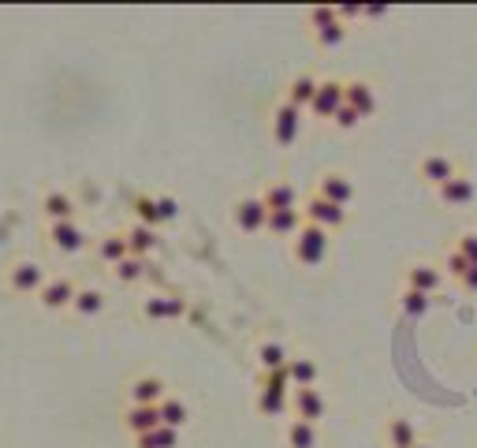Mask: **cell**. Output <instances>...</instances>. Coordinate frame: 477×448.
<instances>
[{
    "label": "cell",
    "instance_id": "cell-1",
    "mask_svg": "<svg viewBox=\"0 0 477 448\" xmlns=\"http://www.w3.org/2000/svg\"><path fill=\"white\" fill-rule=\"evenodd\" d=\"M52 273L38 262V258H12L5 269V288L19 299H38V291L45 288Z\"/></svg>",
    "mask_w": 477,
    "mask_h": 448
},
{
    "label": "cell",
    "instance_id": "cell-2",
    "mask_svg": "<svg viewBox=\"0 0 477 448\" xmlns=\"http://www.w3.org/2000/svg\"><path fill=\"white\" fill-rule=\"evenodd\" d=\"M329 258H332V235L313 224H302L299 235L291 239V262L299 269H321Z\"/></svg>",
    "mask_w": 477,
    "mask_h": 448
},
{
    "label": "cell",
    "instance_id": "cell-3",
    "mask_svg": "<svg viewBox=\"0 0 477 448\" xmlns=\"http://www.w3.org/2000/svg\"><path fill=\"white\" fill-rule=\"evenodd\" d=\"M302 128H306V112L291 109L288 101H280L269 112V138H272L276 149H291L302 138Z\"/></svg>",
    "mask_w": 477,
    "mask_h": 448
},
{
    "label": "cell",
    "instance_id": "cell-4",
    "mask_svg": "<svg viewBox=\"0 0 477 448\" xmlns=\"http://www.w3.org/2000/svg\"><path fill=\"white\" fill-rule=\"evenodd\" d=\"M302 221L313 224V228H321V232H329V235H336V232L347 228V221H351V209H339V205H332L321 195L310 191L306 202H302Z\"/></svg>",
    "mask_w": 477,
    "mask_h": 448
},
{
    "label": "cell",
    "instance_id": "cell-5",
    "mask_svg": "<svg viewBox=\"0 0 477 448\" xmlns=\"http://www.w3.org/2000/svg\"><path fill=\"white\" fill-rule=\"evenodd\" d=\"M186 310H190V303H186V295H179V291H149V295H142V303H138V314L146 321H183Z\"/></svg>",
    "mask_w": 477,
    "mask_h": 448
},
{
    "label": "cell",
    "instance_id": "cell-6",
    "mask_svg": "<svg viewBox=\"0 0 477 448\" xmlns=\"http://www.w3.org/2000/svg\"><path fill=\"white\" fill-rule=\"evenodd\" d=\"M45 243L52 254L60 258H75L86 251L90 243V232L79 224V221H63V224H45Z\"/></svg>",
    "mask_w": 477,
    "mask_h": 448
},
{
    "label": "cell",
    "instance_id": "cell-7",
    "mask_svg": "<svg viewBox=\"0 0 477 448\" xmlns=\"http://www.w3.org/2000/svg\"><path fill=\"white\" fill-rule=\"evenodd\" d=\"M75 291H79V281H75V277H68V273H52V277L45 281V288L38 291L34 303H38L45 314H68V310H72Z\"/></svg>",
    "mask_w": 477,
    "mask_h": 448
},
{
    "label": "cell",
    "instance_id": "cell-8",
    "mask_svg": "<svg viewBox=\"0 0 477 448\" xmlns=\"http://www.w3.org/2000/svg\"><path fill=\"white\" fill-rule=\"evenodd\" d=\"M418 179L425 187H433V191H440L448 179H455L459 176V161L452 157V154H444V149H425V154L418 157Z\"/></svg>",
    "mask_w": 477,
    "mask_h": 448
},
{
    "label": "cell",
    "instance_id": "cell-9",
    "mask_svg": "<svg viewBox=\"0 0 477 448\" xmlns=\"http://www.w3.org/2000/svg\"><path fill=\"white\" fill-rule=\"evenodd\" d=\"M232 224L243 235H262L265 224H269V209H265L262 195H239L232 202Z\"/></svg>",
    "mask_w": 477,
    "mask_h": 448
},
{
    "label": "cell",
    "instance_id": "cell-10",
    "mask_svg": "<svg viewBox=\"0 0 477 448\" xmlns=\"http://www.w3.org/2000/svg\"><path fill=\"white\" fill-rule=\"evenodd\" d=\"M313 195H321L325 202H332V205H339V209H351V205H355V198H358V187H355V179L347 176V172L329 168V172L317 176Z\"/></svg>",
    "mask_w": 477,
    "mask_h": 448
},
{
    "label": "cell",
    "instance_id": "cell-11",
    "mask_svg": "<svg viewBox=\"0 0 477 448\" xmlns=\"http://www.w3.org/2000/svg\"><path fill=\"white\" fill-rule=\"evenodd\" d=\"M343 105L351 109L362 124L366 119H373L380 112V98H377V86L369 79H347L343 82Z\"/></svg>",
    "mask_w": 477,
    "mask_h": 448
},
{
    "label": "cell",
    "instance_id": "cell-12",
    "mask_svg": "<svg viewBox=\"0 0 477 448\" xmlns=\"http://www.w3.org/2000/svg\"><path fill=\"white\" fill-rule=\"evenodd\" d=\"M127 404H135V407H161V400L168 396V381L165 377H157V374H138L127 381Z\"/></svg>",
    "mask_w": 477,
    "mask_h": 448
},
{
    "label": "cell",
    "instance_id": "cell-13",
    "mask_svg": "<svg viewBox=\"0 0 477 448\" xmlns=\"http://www.w3.org/2000/svg\"><path fill=\"white\" fill-rule=\"evenodd\" d=\"M436 202L444 209H466V205H473L477 202V179H473V172L459 168V176L448 179V184L436 191Z\"/></svg>",
    "mask_w": 477,
    "mask_h": 448
},
{
    "label": "cell",
    "instance_id": "cell-14",
    "mask_svg": "<svg viewBox=\"0 0 477 448\" xmlns=\"http://www.w3.org/2000/svg\"><path fill=\"white\" fill-rule=\"evenodd\" d=\"M339 109H343V79H321L317 82L313 105H310V116L321 119V124H332Z\"/></svg>",
    "mask_w": 477,
    "mask_h": 448
},
{
    "label": "cell",
    "instance_id": "cell-15",
    "mask_svg": "<svg viewBox=\"0 0 477 448\" xmlns=\"http://www.w3.org/2000/svg\"><path fill=\"white\" fill-rule=\"evenodd\" d=\"M38 209H42V221H45V224L79 221V202H75V195H72V191H60V187L45 191L42 202H38Z\"/></svg>",
    "mask_w": 477,
    "mask_h": 448
},
{
    "label": "cell",
    "instance_id": "cell-16",
    "mask_svg": "<svg viewBox=\"0 0 477 448\" xmlns=\"http://www.w3.org/2000/svg\"><path fill=\"white\" fill-rule=\"evenodd\" d=\"M325 415H329V396L321 393V388H295L291 393V418L321 426Z\"/></svg>",
    "mask_w": 477,
    "mask_h": 448
},
{
    "label": "cell",
    "instance_id": "cell-17",
    "mask_svg": "<svg viewBox=\"0 0 477 448\" xmlns=\"http://www.w3.org/2000/svg\"><path fill=\"white\" fill-rule=\"evenodd\" d=\"M403 288H415L422 295H436L444 288V269L433 262H410L403 269Z\"/></svg>",
    "mask_w": 477,
    "mask_h": 448
},
{
    "label": "cell",
    "instance_id": "cell-18",
    "mask_svg": "<svg viewBox=\"0 0 477 448\" xmlns=\"http://www.w3.org/2000/svg\"><path fill=\"white\" fill-rule=\"evenodd\" d=\"M291 358V348L276 340V337H262L253 344V363H258V374H272V370H283Z\"/></svg>",
    "mask_w": 477,
    "mask_h": 448
},
{
    "label": "cell",
    "instance_id": "cell-19",
    "mask_svg": "<svg viewBox=\"0 0 477 448\" xmlns=\"http://www.w3.org/2000/svg\"><path fill=\"white\" fill-rule=\"evenodd\" d=\"M288 381H291V393L295 388H321V363L306 351L291 355L288 358Z\"/></svg>",
    "mask_w": 477,
    "mask_h": 448
},
{
    "label": "cell",
    "instance_id": "cell-20",
    "mask_svg": "<svg viewBox=\"0 0 477 448\" xmlns=\"http://www.w3.org/2000/svg\"><path fill=\"white\" fill-rule=\"evenodd\" d=\"M109 310V295L101 291V288H93V284H79V291H75V299H72V310L68 314H75V318H82V321H93V318H101Z\"/></svg>",
    "mask_w": 477,
    "mask_h": 448
},
{
    "label": "cell",
    "instance_id": "cell-21",
    "mask_svg": "<svg viewBox=\"0 0 477 448\" xmlns=\"http://www.w3.org/2000/svg\"><path fill=\"white\" fill-rule=\"evenodd\" d=\"M317 79L313 71H299L295 79H288V86H283V98L280 101H288L291 109H299V112H310V105H313V94H317Z\"/></svg>",
    "mask_w": 477,
    "mask_h": 448
},
{
    "label": "cell",
    "instance_id": "cell-22",
    "mask_svg": "<svg viewBox=\"0 0 477 448\" xmlns=\"http://www.w3.org/2000/svg\"><path fill=\"white\" fill-rule=\"evenodd\" d=\"M123 239H127V251H131V258H146L157 254V247H161V232L157 228H146V224H127L123 228Z\"/></svg>",
    "mask_w": 477,
    "mask_h": 448
},
{
    "label": "cell",
    "instance_id": "cell-23",
    "mask_svg": "<svg viewBox=\"0 0 477 448\" xmlns=\"http://www.w3.org/2000/svg\"><path fill=\"white\" fill-rule=\"evenodd\" d=\"M119 423H123V430L131 434V441H135V437L153 434L157 426H161V411H157V407H135V404H127L123 415H119Z\"/></svg>",
    "mask_w": 477,
    "mask_h": 448
},
{
    "label": "cell",
    "instance_id": "cell-24",
    "mask_svg": "<svg viewBox=\"0 0 477 448\" xmlns=\"http://www.w3.org/2000/svg\"><path fill=\"white\" fill-rule=\"evenodd\" d=\"M280 441H283V448H321V426L302 423V418H288Z\"/></svg>",
    "mask_w": 477,
    "mask_h": 448
},
{
    "label": "cell",
    "instance_id": "cell-25",
    "mask_svg": "<svg viewBox=\"0 0 477 448\" xmlns=\"http://www.w3.org/2000/svg\"><path fill=\"white\" fill-rule=\"evenodd\" d=\"M262 202H265L269 214H276V209H299L302 205L295 184H288V179H269V184L262 187Z\"/></svg>",
    "mask_w": 477,
    "mask_h": 448
},
{
    "label": "cell",
    "instance_id": "cell-26",
    "mask_svg": "<svg viewBox=\"0 0 477 448\" xmlns=\"http://www.w3.org/2000/svg\"><path fill=\"white\" fill-rule=\"evenodd\" d=\"M253 411H258L262 418H291V393L258 388V393H253Z\"/></svg>",
    "mask_w": 477,
    "mask_h": 448
},
{
    "label": "cell",
    "instance_id": "cell-27",
    "mask_svg": "<svg viewBox=\"0 0 477 448\" xmlns=\"http://www.w3.org/2000/svg\"><path fill=\"white\" fill-rule=\"evenodd\" d=\"M385 448H415L418 441H422V434H418V426L410 423L406 415H392L388 423H385Z\"/></svg>",
    "mask_w": 477,
    "mask_h": 448
},
{
    "label": "cell",
    "instance_id": "cell-28",
    "mask_svg": "<svg viewBox=\"0 0 477 448\" xmlns=\"http://www.w3.org/2000/svg\"><path fill=\"white\" fill-rule=\"evenodd\" d=\"M127 254V239H123V232H105V235H98L93 239V258H98L105 269H116Z\"/></svg>",
    "mask_w": 477,
    "mask_h": 448
},
{
    "label": "cell",
    "instance_id": "cell-29",
    "mask_svg": "<svg viewBox=\"0 0 477 448\" xmlns=\"http://www.w3.org/2000/svg\"><path fill=\"white\" fill-rule=\"evenodd\" d=\"M302 224H306V221H302V205H299V209H276V214H269L265 232H269L272 239H288V243H291Z\"/></svg>",
    "mask_w": 477,
    "mask_h": 448
},
{
    "label": "cell",
    "instance_id": "cell-30",
    "mask_svg": "<svg viewBox=\"0 0 477 448\" xmlns=\"http://www.w3.org/2000/svg\"><path fill=\"white\" fill-rule=\"evenodd\" d=\"M399 314L406 318V321H422L429 310H433V295H422V291H415V288H399Z\"/></svg>",
    "mask_w": 477,
    "mask_h": 448
},
{
    "label": "cell",
    "instance_id": "cell-31",
    "mask_svg": "<svg viewBox=\"0 0 477 448\" xmlns=\"http://www.w3.org/2000/svg\"><path fill=\"white\" fill-rule=\"evenodd\" d=\"M157 411H161V426H168V430H186V423H190V404L183 400V396H165L161 400V407H157Z\"/></svg>",
    "mask_w": 477,
    "mask_h": 448
},
{
    "label": "cell",
    "instance_id": "cell-32",
    "mask_svg": "<svg viewBox=\"0 0 477 448\" xmlns=\"http://www.w3.org/2000/svg\"><path fill=\"white\" fill-rule=\"evenodd\" d=\"M109 273H112V281H116V284L135 288V284H142V281L149 277V262H146V258H131V254H127L116 269H109Z\"/></svg>",
    "mask_w": 477,
    "mask_h": 448
},
{
    "label": "cell",
    "instance_id": "cell-33",
    "mask_svg": "<svg viewBox=\"0 0 477 448\" xmlns=\"http://www.w3.org/2000/svg\"><path fill=\"white\" fill-rule=\"evenodd\" d=\"M347 34H351V26H347L343 19H336V23H329V26H321V30H313V45L321 49V52H336L339 45H347Z\"/></svg>",
    "mask_w": 477,
    "mask_h": 448
},
{
    "label": "cell",
    "instance_id": "cell-34",
    "mask_svg": "<svg viewBox=\"0 0 477 448\" xmlns=\"http://www.w3.org/2000/svg\"><path fill=\"white\" fill-rule=\"evenodd\" d=\"M131 221L161 232V224H157V195H135L131 198Z\"/></svg>",
    "mask_w": 477,
    "mask_h": 448
},
{
    "label": "cell",
    "instance_id": "cell-35",
    "mask_svg": "<svg viewBox=\"0 0 477 448\" xmlns=\"http://www.w3.org/2000/svg\"><path fill=\"white\" fill-rule=\"evenodd\" d=\"M135 448H179V430H168V426H157L153 434H142L131 441Z\"/></svg>",
    "mask_w": 477,
    "mask_h": 448
},
{
    "label": "cell",
    "instance_id": "cell-36",
    "mask_svg": "<svg viewBox=\"0 0 477 448\" xmlns=\"http://www.w3.org/2000/svg\"><path fill=\"white\" fill-rule=\"evenodd\" d=\"M336 19H339V8H336V5L306 8V26H310V34H313V30H321V26H329V23H336Z\"/></svg>",
    "mask_w": 477,
    "mask_h": 448
},
{
    "label": "cell",
    "instance_id": "cell-37",
    "mask_svg": "<svg viewBox=\"0 0 477 448\" xmlns=\"http://www.w3.org/2000/svg\"><path fill=\"white\" fill-rule=\"evenodd\" d=\"M440 269H444V277H455V284H459V281L470 273L473 265H470V262H466V258L455 251V247H448V254H444V265H440Z\"/></svg>",
    "mask_w": 477,
    "mask_h": 448
},
{
    "label": "cell",
    "instance_id": "cell-38",
    "mask_svg": "<svg viewBox=\"0 0 477 448\" xmlns=\"http://www.w3.org/2000/svg\"><path fill=\"white\" fill-rule=\"evenodd\" d=\"M179 221V202L172 195H157V224H176Z\"/></svg>",
    "mask_w": 477,
    "mask_h": 448
},
{
    "label": "cell",
    "instance_id": "cell-39",
    "mask_svg": "<svg viewBox=\"0 0 477 448\" xmlns=\"http://www.w3.org/2000/svg\"><path fill=\"white\" fill-rule=\"evenodd\" d=\"M452 247H455V251H459V254H463L466 262H470V265H477V232H473V228H466V232H459Z\"/></svg>",
    "mask_w": 477,
    "mask_h": 448
},
{
    "label": "cell",
    "instance_id": "cell-40",
    "mask_svg": "<svg viewBox=\"0 0 477 448\" xmlns=\"http://www.w3.org/2000/svg\"><path fill=\"white\" fill-rule=\"evenodd\" d=\"M258 388H280V393H291L288 367H283V370H272V374H258Z\"/></svg>",
    "mask_w": 477,
    "mask_h": 448
},
{
    "label": "cell",
    "instance_id": "cell-41",
    "mask_svg": "<svg viewBox=\"0 0 477 448\" xmlns=\"http://www.w3.org/2000/svg\"><path fill=\"white\" fill-rule=\"evenodd\" d=\"M332 128H336V131H358V128H362V119H358L351 109L343 105V109L336 112V119H332Z\"/></svg>",
    "mask_w": 477,
    "mask_h": 448
},
{
    "label": "cell",
    "instance_id": "cell-42",
    "mask_svg": "<svg viewBox=\"0 0 477 448\" xmlns=\"http://www.w3.org/2000/svg\"><path fill=\"white\" fill-rule=\"evenodd\" d=\"M459 291H463V295H477V265H473L470 273L459 281Z\"/></svg>",
    "mask_w": 477,
    "mask_h": 448
},
{
    "label": "cell",
    "instance_id": "cell-43",
    "mask_svg": "<svg viewBox=\"0 0 477 448\" xmlns=\"http://www.w3.org/2000/svg\"><path fill=\"white\" fill-rule=\"evenodd\" d=\"M388 8H362V19H385Z\"/></svg>",
    "mask_w": 477,
    "mask_h": 448
},
{
    "label": "cell",
    "instance_id": "cell-44",
    "mask_svg": "<svg viewBox=\"0 0 477 448\" xmlns=\"http://www.w3.org/2000/svg\"><path fill=\"white\" fill-rule=\"evenodd\" d=\"M415 448H433V444H429V441H418V444H415Z\"/></svg>",
    "mask_w": 477,
    "mask_h": 448
}]
</instances>
